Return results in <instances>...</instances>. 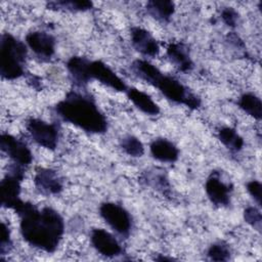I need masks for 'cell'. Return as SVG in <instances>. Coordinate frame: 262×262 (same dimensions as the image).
I'll list each match as a JSON object with an SVG mask.
<instances>
[{"label": "cell", "instance_id": "cell-1", "mask_svg": "<svg viewBox=\"0 0 262 262\" xmlns=\"http://www.w3.org/2000/svg\"><path fill=\"white\" fill-rule=\"evenodd\" d=\"M15 213L19 216V230L24 241L31 247L53 253L64 233L62 216L51 207L38 209L32 203L21 202Z\"/></svg>", "mask_w": 262, "mask_h": 262}, {"label": "cell", "instance_id": "cell-2", "mask_svg": "<svg viewBox=\"0 0 262 262\" xmlns=\"http://www.w3.org/2000/svg\"><path fill=\"white\" fill-rule=\"evenodd\" d=\"M53 112L56 117L90 134H103L107 130V119L95 99L80 88L69 91L59 100Z\"/></svg>", "mask_w": 262, "mask_h": 262}, {"label": "cell", "instance_id": "cell-3", "mask_svg": "<svg viewBox=\"0 0 262 262\" xmlns=\"http://www.w3.org/2000/svg\"><path fill=\"white\" fill-rule=\"evenodd\" d=\"M27 45L9 33L0 40V74L3 79L14 80L25 74Z\"/></svg>", "mask_w": 262, "mask_h": 262}, {"label": "cell", "instance_id": "cell-4", "mask_svg": "<svg viewBox=\"0 0 262 262\" xmlns=\"http://www.w3.org/2000/svg\"><path fill=\"white\" fill-rule=\"evenodd\" d=\"M152 86L158 88L160 92L172 102L184 104L191 110H196L201 105L200 97L175 77L165 75L161 72L152 83Z\"/></svg>", "mask_w": 262, "mask_h": 262}, {"label": "cell", "instance_id": "cell-5", "mask_svg": "<svg viewBox=\"0 0 262 262\" xmlns=\"http://www.w3.org/2000/svg\"><path fill=\"white\" fill-rule=\"evenodd\" d=\"M24 178L25 168L16 164L10 165L6 175L3 177L0 183L2 207L15 210V208L23 202L19 195Z\"/></svg>", "mask_w": 262, "mask_h": 262}, {"label": "cell", "instance_id": "cell-6", "mask_svg": "<svg viewBox=\"0 0 262 262\" xmlns=\"http://www.w3.org/2000/svg\"><path fill=\"white\" fill-rule=\"evenodd\" d=\"M99 215L103 221L122 237H128L132 229V217L121 205L104 202L99 206Z\"/></svg>", "mask_w": 262, "mask_h": 262}, {"label": "cell", "instance_id": "cell-7", "mask_svg": "<svg viewBox=\"0 0 262 262\" xmlns=\"http://www.w3.org/2000/svg\"><path fill=\"white\" fill-rule=\"evenodd\" d=\"M26 128L33 139L38 145L54 150L58 144L59 127L56 123H47L41 119L30 118L27 120Z\"/></svg>", "mask_w": 262, "mask_h": 262}, {"label": "cell", "instance_id": "cell-8", "mask_svg": "<svg viewBox=\"0 0 262 262\" xmlns=\"http://www.w3.org/2000/svg\"><path fill=\"white\" fill-rule=\"evenodd\" d=\"M205 190L210 202L217 207H227L230 204L233 186L222 179L221 174L212 171L205 183Z\"/></svg>", "mask_w": 262, "mask_h": 262}, {"label": "cell", "instance_id": "cell-9", "mask_svg": "<svg viewBox=\"0 0 262 262\" xmlns=\"http://www.w3.org/2000/svg\"><path fill=\"white\" fill-rule=\"evenodd\" d=\"M0 146L2 151L12 161V164L26 168L33 161V154L29 146L13 135L2 133L0 137Z\"/></svg>", "mask_w": 262, "mask_h": 262}, {"label": "cell", "instance_id": "cell-10", "mask_svg": "<svg viewBox=\"0 0 262 262\" xmlns=\"http://www.w3.org/2000/svg\"><path fill=\"white\" fill-rule=\"evenodd\" d=\"M90 242L100 255L115 258L123 254V248L114 234L103 228H93L90 232Z\"/></svg>", "mask_w": 262, "mask_h": 262}, {"label": "cell", "instance_id": "cell-11", "mask_svg": "<svg viewBox=\"0 0 262 262\" xmlns=\"http://www.w3.org/2000/svg\"><path fill=\"white\" fill-rule=\"evenodd\" d=\"M90 77L91 80H96L102 85L119 92H126L128 89L125 81L101 60L90 61Z\"/></svg>", "mask_w": 262, "mask_h": 262}, {"label": "cell", "instance_id": "cell-12", "mask_svg": "<svg viewBox=\"0 0 262 262\" xmlns=\"http://www.w3.org/2000/svg\"><path fill=\"white\" fill-rule=\"evenodd\" d=\"M27 46L40 58L50 59L55 53V38L44 31H33L26 36Z\"/></svg>", "mask_w": 262, "mask_h": 262}, {"label": "cell", "instance_id": "cell-13", "mask_svg": "<svg viewBox=\"0 0 262 262\" xmlns=\"http://www.w3.org/2000/svg\"><path fill=\"white\" fill-rule=\"evenodd\" d=\"M37 190L44 195L58 194L63 189V182L59 174L49 168H38L34 176Z\"/></svg>", "mask_w": 262, "mask_h": 262}, {"label": "cell", "instance_id": "cell-14", "mask_svg": "<svg viewBox=\"0 0 262 262\" xmlns=\"http://www.w3.org/2000/svg\"><path fill=\"white\" fill-rule=\"evenodd\" d=\"M131 43L134 49L140 54L155 57L160 52V45L154 36L143 28L133 27L130 30Z\"/></svg>", "mask_w": 262, "mask_h": 262}, {"label": "cell", "instance_id": "cell-15", "mask_svg": "<svg viewBox=\"0 0 262 262\" xmlns=\"http://www.w3.org/2000/svg\"><path fill=\"white\" fill-rule=\"evenodd\" d=\"M90 61L84 56H72L68 59L66 68L72 82L77 88L82 89L92 81L90 77Z\"/></svg>", "mask_w": 262, "mask_h": 262}, {"label": "cell", "instance_id": "cell-16", "mask_svg": "<svg viewBox=\"0 0 262 262\" xmlns=\"http://www.w3.org/2000/svg\"><path fill=\"white\" fill-rule=\"evenodd\" d=\"M149 151L154 159L162 163H174L179 158L178 147L167 138H156L149 145Z\"/></svg>", "mask_w": 262, "mask_h": 262}, {"label": "cell", "instance_id": "cell-17", "mask_svg": "<svg viewBox=\"0 0 262 262\" xmlns=\"http://www.w3.org/2000/svg\"><path fill=\"white\" fill-rule=\"evenodd\" d=\"M166 54L169 60L181 72H189L193 67L188 47L181 42L170 43L167 46Z\"/></svg>", "mask_w": 262, "mask_h": 262}, {"label": "cell", "instance_id": "cell-18", "mask_svg": "<svg viewBox=\"0 0 262 262\" xmlns=\"http://www.w3.org/2000/svg\"><path fill=\"white\" fill-rule=\"evenodd\" d=\"M126 94L129 100L143 114L148 116H157L160 114V106L147 93L134 87H128Z\"/></svg>", "mask_w": 262, "mask_h": 262}, {"label": "cell", "instance_id": "cell-19", "mask_svg": "<svg viewBox=\"0 0 262 262\" xmlns=\"http://www.w3.org/2000/svg\"><path fill=\"white\" fill-rule=\"evenodd\" d=\"M147 13L161 23H168L175 12V4L168 0H151L146 2Z\"/></svg>", "mask_w": 262, "mask_h": 262}, {"label": "cell", "instance_id": "cell-20", "mask_svg": "<svg viewBox=\"0 0 262 262\" xmlns=\"http://www.w3.org/2000/svg\"><path fill=\"white\" fill-rule=\"evenodd\" d=\"M218 139L220 142L230 151L236 154L241 151L244 147V138L237 133L234 128L222 127L218 130Z\"/></svg>", "mask_w": 262, "mask_h": 262}, {"label": "cell", "instance_id": "cell-21", "mask_svg": "<svg viewBox=\"0 0 262 262\" xmlns=\"http://www.w3.org/2000/svg\"><path fill=\"white\" fill-rule=\"evenodd\" d=\"M238 107L245 112L247 115L251 116L256 120H261L262 118V102L259 96L252 92L244 93L237 99Z\"/></svg>", "mask_w": 262, "mask_h": 262}, {"label": "cell", "instance_id": "cell-22", "mask_svg": "<svg viewBox=\"0 0 262 262\" xmlns=\"http://www.w3.org/2000/svg\"><path fill=\"white\" fill-rule=\"evenodd\" d=\"M93 6L91 1L80 0V1H51L46 4V7L50 10H64V11H87Z\"/></svg>", "mask_w": 262, "mask_h": 262}, {"label": "cell", "instance_id": "cell-23", "mask_svg": "<svg viewBox=\"0 0 262 262\" xmlns=\"http://www.w3.org/2000/svg\"><path fill=\"white\" fill-rule=\"evenodd\" d=\"M121 148L130 157L140 158L144 154L143 143L133 135H126L120 140Z\"/></svg>", "mask_w": 262, "mask_h": 262}, {"label": "cell", "instance_id": "cell-24", "mask_svg": "<svg viewBox=\"0 0 262 262\" xmlns=\"http://www.w3.org/2000/svg\"><path fill=\"white\" fill-rule=\"evenodd\" d=\"M207 255L212 261H227L230 259L231 252L225 243L217 242L209 247Z\"/></svg>", "mask_w": 262, "mask_h": 262}, {"label": "cell", "instance_id": "cell-25", "mask_svg": "<svg viewBox=\"0 0 262 262\" xmlns=\"http://www.w3.org/2000/svg\"><path fill=\"white\" fill-rule=\"evenodd\" d=\"M244 219L251 227L258 232H261L262 227V215L258 208L250 206L244 210Z\"/></svg>", "mask_w": 262, "mask_h": 262}, {"label": "cell", "instance_id": "cell-26", "mask_svg": "<svg viewBox=\"0 0 262 262\" xmlns=\"http://www.w3.org/2000/svg\"><path fill=\"white\" fill-rule=\"evenodd\" d=\"M12 249V241L10 235V229L8 225L2 221L1 222V235H0V253L1 255L8 254Z\"/></svg>", "mask_w": 262, "mask_h": 262}, {"label": "cell", "instance_id": "cell-27", "mask_svg": "<svg viewBox=\"0 0 262 262\" xmlns=\"http://www.w3.org/2000/svg\"><path fill=\"white\" fill-rule=\"evenodd\" d=\"M221 18L223 23L229 28H235L238 24L239 15L237 11L232 7H225L221 11Z\"/></svg>", "mask_w": 262, "mask_h": 262}, {"label": "cell", "instance_id": "cell-28", "mask_svg": "<svg viewBox=\"0 0 262 262\" xmlns=\"http://www.w3.org/2000/svg\"><path fill=\"white\" fill-rule=\"evenodd\" d=\"M247 190L249 194L253 198V200L256 202V204L261 207L262 204V185L259 180H251L247 182Z\"/></svg>", "mask_w": 262, "mask_h": 262}, {"label": "cell", "instance_id": "cell-29", "mask_svg": "<svg viewBox=\"0 0 262 262\" xmlns=\"http://www.w3.org/2000/svg\"><path fill=\"white\" fill-rule=\"evenodd\" d=\"M155 259H156V260H159V261H172V260H174L173 258H171V257H166V256H159V257H156Z\"/></svg>", "mask_w": 262, "mask_h": 262}]
</instances>
